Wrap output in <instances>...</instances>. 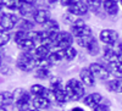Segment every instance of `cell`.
Instances as JSON below:
<instances>
[{"mask_svg": "<svg viewBox=\"0 0 122 111\" xmlns=\"http://www.w3.org/2000/svg\"><path fill=\"white\" fill-rule=\"evenodd\" d=\"M65 90L67 92L71 100H79L86 93L83 83L76 78H71L65 86Z\"/></svg>", "mask_w": 122, "mask_h": 111, "instance_id": "1", "label": "cell"}, {"mask_svg": "<svg viewBox=\"0 0 122 111\" xmlns=\"http://www.w3.org/2000/svg\"><path fill=\"white\" fill-rule=\"evenodd\" d=\"M16 66L17 68H20L21 71H25V72H29L36 66V57H33L29 53L25 51L22 53L21 55H18L17 57V61H16Z\"/></svg>", "mask_w": 122, "mask_h": 111, "instance_id": "2", "label": "cell"}, {"mask_svg": "<svg viewBox=\"0 0 122 111\" xmlns=\"http://www.w3.org/2000/svg\"><path fill=\"white\" fill-rule=\"evenodd\" d=\"M71 33H72V35H75L76 38L88 37V35H92V29H90L89 26H87L84 23L83 20L77 18V21L75 22V25L71 27Z\"/></svg>", "mask_w": 122, "mask_h": 111, "instance_id": "3", "label": "cell"}, {"mask_svg": "<svg viewBox=\"0 0 122 111\" xmlns=\"http://www.w3.org/2000/svg\"><path fill=\"white\" fill-rule=\"evenodd\" d=\"M18 21V17L15 14H4L1 12V17H0V27L1 31H10L15 27V25Z\"/></svg>", "mask_w": 122, "mask_h": 111, "instance_id": "4", "label": "cell"}, {"mask_svg": "<svg viewBox=\"0 0 122 111\" xmlns=\"http://www.w3.org/2000/svg\"><path fill=\"white\" fill-rule=\"evenodd\" d=\"M73 43V37L72 33H68V32H59L57 37H56V45L59 49L61 50H65L70 46H72Z\"/></svg>", "mask_w": 122, "mask_h": 111, "instance_id": "5", "label": "cell"}, {"mask_svg": "<svg viewBox=\"0 0 122 111\" xmlns=\"http://www.w3.org/2000/svg\"><path fill=\"white\" fill-rule=\"evenodd\" d=\"M99 39L106 45H114L118 39V33L114 29H103L99 33Z\"/></svg>", "mask_w": 122, "mask_h": 111, "instance_id": "6", "label": "cell"}, {"mask_svg": "<svg viewBox=\"0 0 122 111\" xmlns=\"http://www.w3.org/2000/svg\"><path fill=\"white\" fill-rule=\"evenodd\" d=\"M89 68H90V71L93 72V75L95 76V78H99L101 81H105L109 78L110 76V72H109V70L105 68L103 65H100L98 62H94V64H90L89 65Z\"/></svg>", "mask_w": 122, "mask_h": 111, "instance_id": "7", "label": "cell"}, {"mask_svg": "<svg viewBox=\"0 0 122 111\" xmlns=\"http://www.w3.org/2000/svg\"><path fill=\"white\" fill-rule=\"evenodd\" d=\"M88 6L83 0H76V1L68 7V12L75 16H83L88 12Z\"/></svg>", "mask_w": 122, "mask_h": 111, "instance_id": "8", "label": "cell"}, {"mask_svg": "<svg viewBox=\"0 0 122 111\" xmlns=\"http://www.w3.org/2000/svg\"><path fill=\"white\" fill-rule=\"evenodd\" d=\"M79 78L81 82L86 84L87 87H93L95 84V76L90 71V68H82L79 71Z\"/></svg>", "mask_w": 122, "mask_h": 111, "instance_id": "9", "label": "cell"}, {"mask_svg": "<svg viewBox=\"0 0 122 111\" xmlns=\"http://www.w3.org/2000/svg\"><path fill=\"white\" fill-rule=\"evenodd\" d=\"M101 101H103V95L99 93H92L87 95L83 100V103L89 107H97L98 105L101 104Z\"/></svg>", "mask_w": 122, "mask_h": 111, "instance_id": "10", "label": "cell"}, {"mask_svg": "<svg viewBox=\"0 0 122 111\" xmlns=\"http://www.w3.org/2000/svg\"><path fill=\"white\" fill-rule=\"evenodd\" d=\"M33 18H34V22L39 25H45L50 20V14L46 9H37Z\"/></svg>", "mask_w": 122, "mask_h": 111, "instance_id": "11", "label": "cell"}, {"mask_svg": "<svg viewBox=\"0 0 122 111\" xmlns=\"http://www.w3.org/2000/svg\"><path fill=\"white\" fill-rule=\"evenodd\" d=\"M14 98H15V104L20 103H29V94L26 92L23 88H16L14 92Z\"/></svg>", "mask_w": 122, "mask_h": 111, "instance_id": "12", "label": "cell"}, {"mask_svg": "<svg viewBox=\"0 0 122 111\" xmlns=\"http://www.w3.org/2000/svg\"><path fill=\"white\" fill-rule=\"evenodd\" d=\"M105 12L110 16H115L118 12V4L116 0H104L103 3Z\"/></svg>", "mask_w": 122, "mask_h": 111, "instance_id": "13", "label": "cell"}, {"mask_svg": "<svg viewBox=\"0 0 122 111\" xmlns=\"http://www.w3.org/2000/svg\"><path fill=\"white\" fill-rule=\"evenodd\" d=\"M18 11H20V14H21L23 17H29V16L33 17L37 10L34 9L33 4H28V3H23L22 1L21 6H20V9H18Z\"/></svg>", "mask_w": 122, "mask_h": 111, "instance_id": "14", "label": "cell"}, {"mask_svg": "<svg viewBox=\"0 0 122 111\" xmlns=\"http://www.w3.org/2000/svg\"><path fill=\"white\" fill-rule=\"evenodd\" d=\"M43 26H44L43 32L46 35H50L53 33H59V23L55 21V20H49V21Z\"/></svg>", "mask_w": 122, "mask_h": 111, "instance_id": "15", "label": "cell"}, {"mask_svg": "<svg viewBox=\"0 0 122 111\" xmlns=\"http://www.w3.org/2000/svg\"><path fill=\"white\" fill-rule=\"evenodd\" d=\"M32 105L34 109L42 110V109H48L50 106V101L48 99H45L44 96H36L32 100Z\"/></svg>", "mask_w": 122, "mask_h": 111, "instance_id": "16", "label": "cell"}, {"mask_svg": "<svg viewBox=\"0 0 122 111\" xmlns=\"http://www.w3.org/2000/svg\"><path fill=\"white\" fill-rule=\"evenodd\" d=\"M107 70H109L110 73H112L114 76H116L118 79H122V64H120L118 61L110 62Z\"/></svg>", "mask_w": 122, "mask_h": 111, "instance_id": "17", "label": "cell"}, {"mask_svg": "<svg viewBox=\"0 0 122 111\" xmlns=\"http://www.w3.org/2000/svg\"><path fill=\"white\" fill-rule=\"evenodd\" d=\"M104 59L110 64V62H115L117 61V54L115 51V49L112 46L107 45L105 49H104Z\"/></svg>", "mask_w": 122, "mask_h": 111, "instance_id": "18", "label": "cell"}, {"mask_svg": "<svg viewBox=\"0 0 122 111\" xmlns=\"http://www.w3.org/2000/svg\"><path fill=\"white\" fill-rule=\"evenodd\" d=\"M51 54L50 53V48L48 45L40 44L39 46H37L34 49V57H49V55Z\"/></svg>", "mask_w": 122, "mask_h": 111, "instance_id": "19", "label": "cell"}, {"mask_svg": "<svg viewBox=\"0 0 122 111\" xmlns=\"http://www.w3.org/2000/svg\"><path fill=\"white\" fill-rule=\"evenodd\" d=\"M107 89L110 92H115V93H122V79H112L109 81L107 83Z\"/></svg>", "mask_w": 122, "mask_h": 111, "instance_id": "20", "label": "cell"}, {"mask_svg": "<svg viewBox=\"0 0 122 111\" xmlns=\"http://www.w3.org/2000/svg\"><path fill=\"white\" fill-rule=\"evenodd\" d=\"M1 106H9L15 101L14 93L11 92H1Z\"/></svg>", "mask_w": 122, "mask_h": 111, "instance_id": "21", "label": "cell"}, {"mask_svg": "<svg viewBox=\"0 0 122 111\" xmlns=\"http://www.w3.org/2000/svg\"><path fill=\"white\" fill-rule=\"evenodd\" d=\"M27 37L30 38L32 40H34L36 43H38V42L42 43L45 38V33L43 31H30L27 33Z\"/></svg>", "mask_w": 122, "mask_h": 111, "instance_id": "22", "label": "cell"}, {"mask_svg": "<svg viewBox=\"0 0 122 111\" xmlns=\"http://www.w3.org/2000/svg\"><path fill=\"white\" fill-rule=\"evenodd\" d=\"M22 4V0H1V7L4 5L10 10H18Z\"/></svg>", "mask_w": 122, "mask_h": 111, "instance_id": "23", "label": "cell"}, {"mask_svg": "<svg viewBox=\"0 0 122 111\" xmlns=\"http://www.w3.org/2000/svg\"><path fill=\"white\" fill-rule=\"evenodd\" d=\"M54 92H55V96H56V101L57 103L64 104V103H67L68 100H71L65 89H59V90H54Z\"/></svg>", "mask_w": 122, "mask_h": 111, "instance_id": "24", "label": "cell"}, {"mask_svg": "<svg viewBox=\"0 0 122 111\" xmlns=\"http://www.w3.org/2000/svg\"><path fill=\"white\" fill-rule=\"evenodd\" d=\"M18 46L21 48L22 50H25V51H29V50L36 49V48H34V46H36V42L27 37V38L23 40V42H21V43L18 44Z\"/></svg>", "mask_w": 122, "mask_h": 111, "instance_id": "25", "label": "cell"}, {"mask_svg": "<svg viewBox=\"0 0 122 111\" xmlns=\"http://www.w3.org/2000/svg\"><path fill=\"white\" fill-rule=\"evenodd\" d=\"M53 65V62L49 60V57H37L36 59V66L37 68H48Z\"/></svg>", "mask_w": 122, "mask_h": 111, "instance_id": "26", "label": "cell"}, {"mask_svg": "<svg viewBox=\"0 0 122 111\" xmlns=\"http://www.w3.org/2000/svg\"><path fill=\"white\" fill-rule=\"evenodd\" d=\"M64 57H65V51H64V50H61V49L56 50V51H54V53H51V54L49 55V60H50L53 64L60 62Z\"/></svg>", "mask_w": 122, "mask_h": 111, "instance_id": "27", "label": "cell"}, {"mask_svg": "<svg viewBox=\"0 0 122 111\" xmlns=\"http://www.w3.org/2000/svg\"><path fill=\"white\" fill-rule=\"evenodd\" d=\"M29 90H30V94L34 96H43L46 88H44L42 84H33V86H30Z\"/></svg>", "mask_w": 122, "mask_h": 111, "instance_id": "28", "label": "cell"}, {"mask_svg": "<svg viewBox=\"0 0 122 111\" xmlns=\"http://www.w3.org/2000/svg\"><path fill=\"white\" fill-rule=\"evenodd\" d=\"M94 40V37L93 35H88V37H81V38H77V44L79 46H82L84 49H88L89 45L92 44V42Z\"/></svg>", "mask_w": 122, "mask_h": 111, "instance_id": "29", "label": "cell"}, {"mask_svg": "<svg viewBox=\"0 0 122 111\" xmlns=\"http://www.w3.org/2000/svg\"><path fill=\"white\" fill-rule=\"evenodd\" d=\"M103 3L104 1H101V0H86V4H87L88 9L93 12H98Z\"/></svg>", "mask_w": 122, "mask_h": 111, "instance_id": "30", "label": "cell"}, {"mask_svg": "<svg viewBox=\"0 0 122 111\" xmlns=\"http://www.w3.org/2000/svg\"><path fill=\"white\" fill-rule=\"evenodd\" d=\"M33 22H30L29 20H21V22H20V25H18V29L20 31H33Z\"/></svg>", "mask_w": 122, "mask_h": 111, "instance_id": "31", "label": "cell"}, {"mask_svg": "<svg viewBox=\"0 0 122 111\" xmlns=\"http://www.w3.org/2000/svg\"><path fill=\"white\" fill-rule=\"evenodd\" d=\"M50 88H51L53 90L65 89V88H64L62 81H61V78H59V77H54V78H51V81H50Z\"/></svg>", "mask_w": 122, "mask_h": 111, "instance_id": "32", "label": "cell"}, {"mask_svg": "<svg viewBox=\"0 0 122 111\" xmlns=\"http://www.w3.org/2000/svg\"><path fill=\"white\" fill-rule=\"evenodd\" d=\"M87 50H88V53H89L90 55H93V56H95V55L99 54L100 49H99V44H98V42H97L95 38H94V40L92 42V44L89 45V48H88Z\"/></svg>", "mask_w": 122, "mask_h": 111, "instance_id": "33", "label": "cell"}, {"mask_svg": "<svg viewBox=\"0 0 122 111\" xmlns=\"http://www.w3.org/2000/svg\"><path fill=\"white\" fill-rule=\"evenodd\" d=\"M64 51H65V59L66 60H73L77 56V49H75L73 46H70V48L65 49Z\"/></svg>", "mask_w": 122, "mask_h": 111, "instance_id": "34", "label": "cell"}, {"mask_svg": "<svg viewBox=\"0 0 122 111\" xmlns=\"http://www.w3.org/2000/svg\"><path fill=\"white\" fill-rule=\"evenodd\" d=\"M50 76V72L48 68H38L36 71V77L39 79H45Z\"/></svg>", "mask_w": 122, "mask_h": 111, "instance_id": "35", "label": "cell"}, {"mask_svg": "<svg viewBox=\"0 0 122 111\" xmlns=\"http://www.w3.org/2000/svg\"><path fill=\"white\" fill-rule=\"evenodd\" d=\"M27 38V33L23 32V31H17L14 35V40H15V43L18 45L21 42H23V40Z\"/></svg>", "mask_w": 122, "mask_h": 111, "instance_id": "36", "label": "cell"}, {"mask_svg": "<svg viewBox=\"0 0 122 111\" xmlns=\"http://www.w3.org/2000/svg\"><path fill=\"white\" fill-rule=\"evenodd\" d=\"M45 99H48L50 103L51 101H56V96H55V92L51 89V88H46V90H45V93H44V95H43Z\"/></svg>", "mask_w": 122, "mask_h": 111, "instance_id": "37", "label": "cell"}, {"mask_svg": "<svg viewBox=\"0 0 122 111\" xmlns=\"http://www.w3.org/2000/svg\"><path fill=\"white\" fill-rule=\"evenodd\" d=\"M10 40V34L5 31H1L0 32V45L1 46H5Z\"/></svg>", "mask_w": 122, "mask_h": 111, "instance_id": "38", "label": "cell"}, {"mask_svg": "<svg viewBox=\"0 0 122 111\" xmlns=\"http://www.w3.org/2000/svg\"><path fill=\"white\" fill-rule=\"evenodd\" d=\"M62 18H64V21H65L66 23H68V25H71V26H73L75 22L77 21V18H75V15L70 14V12L65 14V15L62 16Z\"/></svg>", "mask_w": 122, "mask_h": 111, "instance_id": "39", "label": "cell"}, {"mask_svg": "<svg viewBox=\"0 0 122 111\" xmlns=\"http://www.w3.org/2000/svg\"><path fill=\"white\" fill-rule=\"evenodd\" d=\"M16 107L18 111H28L29 110V103H21V104H16Z\"/></svg>", "mask_w": 122, "mask_h": 111, "instance_id": "40", "label": "cell"}, {"mask_svg": "<svg viewBox=\"0 0 122 111\" xmlns=\"http://www.w3.org/2000/svg\"><path fill=\"white\" fill-rule=\"evenodd\" d=\"M115 51L117 54V61L120 64H122V44H118L117 48L115 49Z\"/></svg>", "mask_w": 122, "mask_h": 111, "instance_id": "41", "label": "cell"}, {"mask_svg": "<svg viewBox=\"0 0 122 111\" xmlns=\"http://www.w3.org/2000/svg\"><path fill=\"white\" fill-rule=\"evenodd\" d=\"M34 4L38 6V9H46V4L48 0H34Z\"/></svg>", "mask_w": 122, "mask_h": 111, "instance_id": "42", "label": "cell"}, {"mask_svg": "<svg viewBox=\"0 0 122 111\" xmlns=\"http://www.w3.org/2000/svg\"><path fill=\"white\" fill-rule=\"evenodd\" d=\"M94 111H110V107H109L107 105L100 104V105H98L97 107H94Z\"/></svg>", "mask_w": 122, "mask_h": 111, "instance_id": "43", "label": "cell"}, {"mask_svg": "<svg viewBox=\"0 0 122 111\" xmlns=\"http://www.w3.org/2000/svg\"><path fill=\"white\" fill-rule=\"evenodd\" d=\"M75 1H76V0H60V4L62 5V6H67V7H70Z\"/></svg>", "mask_w": 122, "mask_h": 111, "instance_id": "44", "label": "cell"}, {"mask_svg": "<svg viewBox=\"0 0 122 111\" xmlns=\"http://www.w3.org/2000/svg\"><path fill=\"white\" fill-rule=\"evenodd\" d=\"M71 111H84V110H83L82 107H73Z\"/></svg>", "mask_w": 122, "mask_h": 111, "instance_id": "45", "label": "cell"}, {"mask_svg": "<svg viewBox=\"0 0 122 111\" xmlns=\"http://www.w3.org/2000/svg\"><path fill=\"white\" fill-rule=\"evenodd\" d=\"M56 1H57V0H48L49 5H54V4H56Z\"/></svg>", "mask_w": 122, "mask_h": 111, "instance_id": "46", "label": "cell"}, {"mask_svg": "<svg viewBox=\"0 0 122 111\" xmlns=\"http://www.w3.org/2000/svg\"><path fill=\"white\" fill-rule=\"evenodd\" d=\"M23 3H28V4H33L34 3V0H22Z\"/></svg>", "mask_w": 122, "mask_h": 111, "instance_id": "47", "label": "cell"}, {"mask_svg": "<svg viewBox=\"0 0 122 111\" xmlns=\"http://www.w3.org/2000/svg\"><path fill=\"white\" fill-rule=\"evenodd\" d=\"M0 111H7V110L5 109V106H1V109H0Z\"/></svg>", "mask_w": 122, "mask_h": 111, "instance_id": "48", "label": "cell"}, {"mask_svg": "<svg viewBox=\"0 0 122 111\" xmlns=\"http://www.w3.org/2000/svg\"><path fill=\"white\" fill-rule=\"evenodd\" d=\"M29 111H40V110H38V109H32V110H29Z\"/></svg>", "mask_w": 122, "mask_h": 111, "instance_id": "49", "label": "cell"}, {"mask_svg": "<svg viewBox=\"0 0 122 111\" xmlns=\"http://www.w3.org/2000/svg\"><path fill=\"white\" fill-rule=\"evenodd\" d=\"M120 3H121V6H122V0H120Z\"/></svg>", "mask_w": 122, "mask_h": 111, "instance_id": "50", "label": "cell"}, {"mask_svg": "<svg viewBox=\"0 0 122 111\" xmlns=\"http://www.w3.org/2000/svg\"><path fill=\"white\" fill-rule=\"evenodd\" d=\"M93 111H94V110H93Z\"/></svg>", "mask_w": 122, "mask_h": 111, "instance_id": "51", "label": "cell"}]
</instances>
